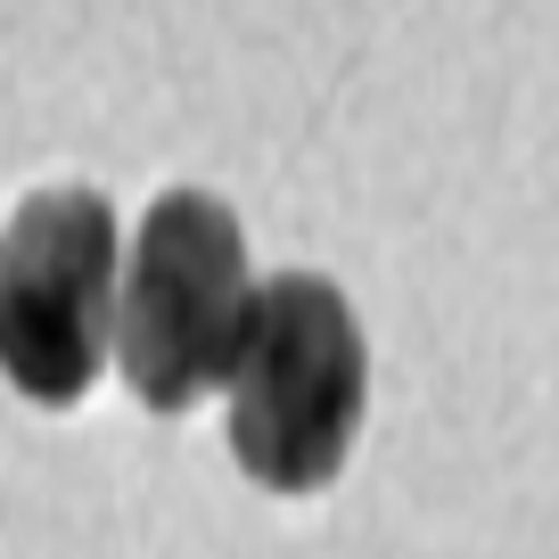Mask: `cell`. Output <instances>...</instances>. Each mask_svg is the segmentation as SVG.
I'll use <instances>...</instances> for the list:
<instances>
[{
	"label": "cell",
	"mask_w": 559,
	"mask_h": 559,
	"mask_svg": "<svg viewBox=\"0 0 559 559\" xmlns=\"http://www.w3.org/2000/svg\"><path fill=\"white\" fill-rule=\"evenodd\" d=\"M230 461L263 493H321L354 461L370 412V346L346 288L321 272H280L255 288L230 354Z\"/></svg>",
	"instance_id": "1"
},
{
	"label": "cell",
	"mask_w": 559,
	"mask_h": 559,
	"mask_svg": "<svg viewBox=\"0 0 559 559\" xmlns=\"http://www.w3.org/2000/svg\"><path fill=\"white\" fill-rule=\"evenodd\" d=\"M123 247L99 190H34L0 223V379L41 412L99 386L116 354Z\"/></svg>",
	"instance_id": "3"
},
{
	"label": "cell",
	"mask_w": 559,
	"mask_h": 559,
	"mask_svg": "<svg viewBox=\"0 0 559 559\" xmlns=\"http://www.w3.org/2000/svg\"><path fill=\"white\" fill-rule=\"evenodd\" d=\"M263 280L247 272V230L214 190H165L140 214L116 305V370L148 412H198L230 379Z\"/></svg>",
	"instance_id": "2"
}]
</instances>
